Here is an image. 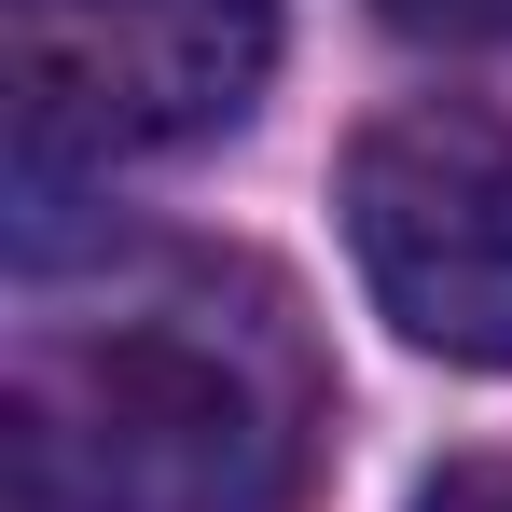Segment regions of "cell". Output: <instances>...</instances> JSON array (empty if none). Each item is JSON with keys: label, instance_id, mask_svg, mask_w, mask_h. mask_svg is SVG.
Listing matches in <instances>:
<instances>
[{"label": "cell", "instance_id": "cell-1", "mask_svg": "<svg viewBox=\"0 0 512 512\" xmlns=\"http://www.w3.org/2000/svg\"><path fill=\"white\" fill-rule=\"evenodd\" d=\"M333 429L319 346L250 263H153L14 360V512H291Z\"/></svg>", "mask_w": 512, "mask_h": 512}, {"label": "cell", "instance_id": "cell-2", "mask_svg": "<svg viewBox=\"0 0 512 512\" xmlns=\"http://www.w3.org/2000/svg\"><path fill=\"white\" fill-rule=\"evenodd\" d=\"M14 42V250L56 263L70 194L250 125L277 0H0Z\"/></svg>", "mask_w": 512, "mask_h": 512}, {"label": "cell", "instance_id": "cell-3", "mask_svg": "<svg viewBox=\"0 0 512 512\" xmlns=\"http://www.w3.org/2000/svg\"><path fill=\"white\" fill-rule=\"evenodd\" d=\"M346 250L402 346L457 374H512V125L388 111L346 153Z\"/></svg>", "mask_w": 512, "mask_h": 512}, {"label": "cell", "instance_id": "cell-4", "mask_svg": "<svg viewBox=\"0 0 512 512\" xmlns=\"http://www.w3.org/2000/svg\"><path fill=\"white\" fill-rule=\"evenodd\" d=\"M388 28H416V42H499L512 56V0H374Z\"/></svg>", "mask_w": 512, "mask_h": 512}, {"label": "cell", "instance_id": "cell-5", "mask_svg": "<svg viewBox=\"0 0 512 512\" xmlns=\"http://www.w3.org/2000/svg\"><path fill=\"white\" fill-rule=\"evenodd\" d=\"M416 512H512V457H457V471H429Z\"/></svg>", "mask_w": 512, "mask_h": 512}]
</instances>
